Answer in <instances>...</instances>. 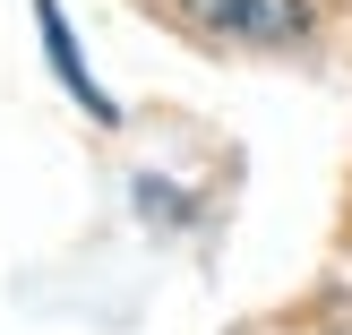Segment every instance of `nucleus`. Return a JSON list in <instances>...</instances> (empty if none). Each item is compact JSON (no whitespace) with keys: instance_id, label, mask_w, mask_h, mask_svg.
<instances>
[{"instance_id":"1","label":"nucleus","mask_w":352,"mask_h":335,"mask_svg":"<svg viewBox=\"0 0 352 335\" xmlns=\"http://www.w3.org/2000/svg\"><path fill=\"white\" fill-rule=\"evenodd\" d=\"M189 17L232 43H301L309 34V0H189Z\"/></svg>"},{"instance_id":"2","label":"nucleus","mask_w":352,"mask_h":335,"mask_svg":"<svg viewBox=\"0 0 352 335\" xmlns=\"http://www.w3.org/2000/svg\"><path fill=\"white\" fill-rule=\"evenodd\" d=\"M34 26H43V52H52V78L69 86V95L86 103L95 120H112V95H103L95 78H86V61H78V43H69V26H60V0H34Z\"/></svg>"}]
</instances>
